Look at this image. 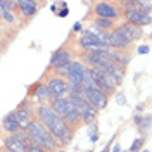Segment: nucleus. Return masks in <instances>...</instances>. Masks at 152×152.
I'll list each match as a JSON object with an SVG mask.
<instances>
[{
    "label": "nucleus",
    "mask_w": 152,
    "mask_h": 152,
    "mask_svg": "<svg viewBox=\"0 0 152 152\" xmlns=\"http://www.w3.org/2000/svg\"><path fill=\"white\" fill-rule=\"evenodd\" d=\"M37 119H40L42 123L45 124V128L52 133V137L56 138V142L61 147H66V145H69V143L73 142L75 130L69 128L66 121L62 118H59L50 109V105H38L37 107Z\"/></svg>",
    "instance_id": "1"
},
{
    "label": "nucleus",
    "mask_w": 152,
    "mask_h": 152,
    "mask_svg": "<svg viewBox=\"0 0 152 152\" xmlns=\"http://www.w3.org/2000/svg\"><path fill=\"white\" fill-rule=\"evenodd\" d=\"M28 135L33 142L40 143V145L45 147L48 152H56L57 149L61 147V145L56 142V138L52 137V133L45 128V124L42 123L40 119H35V121L31 123V126L28 128Z\"/></svg>",
    "instance_id": "2"
},
{
    "label": "nucleus",
    "mask_w": 152,
    "mask_h": 152,
    "mask_svg": "<svg viewBox=\"0 0 152 152\" xmlns=\"http://www.w3.org/2000/svg\"><path fill=\"white\" fill-rule=\"evenodd\" d=\"M83 62L88 69H105L114 62V52L113 48L109 50H99V52H88L83 56Z\"/></svg>",
    "instance_id": "3"
},
{
    "label": "nucleus",
    "mask_w": 152,
    "mask_h": 152,
    "mask_svg": "<svg viewBox=\"0 0 152 152\" xmlns=\"http://www.w3.org/2000/svg\"><path fill=\"white\" fill-rule=\"evenodd\" d=\"M71 99V104L78 113L81 114V119H83V124L90 126V124L97 123V116H99V111L95 109L94 105H90L86 102V99L83 95H69Z\"/></svg>",
    "instance_id": "4"
},
{
    "label": "nucleus",
    "mask_w": 152,
    "mask_h": 152,
    "mask_svg": "<svg viewBox=\"0 0 152 152\" xmlns=\"http://www.w3.org/2000/svg\"><path fill=\"white\" fill-rule=\"evenodd\" d=\"M28 142H29L28 132L26 130H21L18 133L7 135L2 140V149L4 151H9V152H29Z\"/></svg>",
    "instance_id": "5"
},
{
    "label": "nucleus",
    "mask_w": 152,
    "mask_h": 152,
    "mask_svg": "<svg viewBox=\"0 0 152 152\" xmlns=\"http://www.w3.org/2000/svg\"><path fill=\"white\" fill-rule=\"evenodd\" d=\"M83 97L86 99V102L90 105H94L97 111H102L107 107L109 102V95L105 94L102 88L94 86V88H83Z\"/></svg>",
    "instance_id": "6"
},
{
    "label": "nucleus",
    "mask_w": 152,
    "mask_h": 152,
    "mask_svg": "<svg viewBox=\"0 0 152 152\" xmlns=\"http://www.w3.org/2000/svg\"><path fill=\"white\" fill-rule=\"evenodd\" d=\"M92 12L95 14V18L116 21V19L121 18L123 9H119L116 4H111V2H97V4H94V10Z\"/></svg>",
    "instance_id": "7"
},
{
    "label": "nucleus",
    "mask_w": 152,
    "mask_h": 152,
    "mask_svg": "<svg viewBox=\"0 0 152 152\" xmlns=\"http://www.w3.org/2000/svg\"><path fill=\"white\" fill-rule=\"evenodd\" d=\"M78 47L83 48L86 54L88 52H99V50H109V45L102 42V40H99V38H95L94 35H90L88 31H83L80 38H78Z\"/></svg>",
    "instance_id": "8"
},
{
    "label": "nucleus",
    "mask_w": 152,
    "mask_h": 152,
    "mask_svg": "<svg viewBox=\"0 0 152 152\" xmlns=\"http://www.w3.org/2000/svg\"><path fill=\"white\" fill-rule=\"evenodd\" d=\"M45 85L48 86L50 90V95H52V100L54 99H64V97H69V85H67V80H62L59 76H48Z\"/></svg>",
    "instance_id": "9"
},
{
    "label": "nucleus",
    "mask_w": 152,
    "mask_h": 152,
    "mask_svg": "<svg viewBox=\"0 0 152 152\" xmlns=\"http://www.w3.org/2000/svg\"><path fill=\"white\" fill-rule=\"evenodd\" d=\"M95 76H97V85L99 88H102L107 95H116L118 94V88H119V83L114 80V76L105 71V69H97L95 71Z\"/></svg>",
    "instance_id": "10"
},
{
    "label": "nucleus",
    "mask_w": 152,
    "mask_h": 152,
    "mask_svg": "<svg viewBox=\"0 0 152 152\" xmlns=\"http://www.w3.org/2000/svg\"><path fill=\"white\" fill-rule=\"evenodd\" d=\"M73 62V52L66 47H61L52 52V57H50V62H48V67L50 69H61V67L67 66Z\"/></svg>",
    "instance_id": "11"
},
{
    "label": "nucleus",
    "mask_w": 152,
    "mask_h": 152,
    "mask_svg": "<svg viewBox=\"0 0 152 152\" xmlns=\"http://www.w3.org/2000/svg\"><path fill=\"white\" fill-rule=\"evenodd\" d=\"M86 69L88 67L85 66L83 61H73V64H71V75L67 78V85L69 86H83Z\"/></svg>",
    "instance_id": "12"
},
{
    "label": "nucleus",
    "mask_w": 152,
    "mask_h": 152,
    "mask_svg": "<svg viewBox=\"0 0 152 152\" xmlns=\"http://www.w3.org/2000/svg\"><path fill=\"white\" fill-rule=\"evenodd\" d=\"M29 95L37 100L40 105H50L52 102V95H50V90H48V86L43 83V81H37L35 85L31 86V90H29Z\"/></svg>",
    "instance_id": "13"
},
{
    "label": "nucleus",
    "mask_w": 152,
    "mask_h": 152,
    "mask_svg": "<svg viewBox=\"0 0 152 152\" xmlns=\"http://www.w3.org/2000/svg\"><path fill=\"white\" fill-rule=\"evenodd\" d=\"M123 16L126 19V23H132V24L140 26V28L152 24V14H145V12H142V10H138V9L126 10V12H123Z\"/></svg>",
    "instance_id": "14"
},
{
    "label": "nucleus",
    "mask_w": 152,
    "mask_h": 152,
    "mask_svg": "<svg viewBox=\"0 0 152 152\" xmlns=\"http://www.w3.org/2000/svg\"><path fill=\"white\" fill-rule=\"evenodd\" d=\"M50 109H52L59 118H62V119H64L71 111H75V107H73V104H71V99H69V97H64V99H54V100L50 102Z\"/></svg>",
    "instance_id": "15"
},
{
    "label": "nucleus",
    "mask_w": 152,
    "mask_h": 152,
    "mask_svg": "<svg viewBox=\"0 0 152 152\" xmlns=\"http://www.w3.org/2000/svg\"><path fill=\"white\" fill-rule=\"evenodd\" d=\"M2 130L7 133V135H12V133H18V132L23 130V128H21V123H19V119H18L16 111L5 114V118L2 119Z\"/></svg>",
    "instance_id": "16"
},
{
    "label": "nucleus",
    "mask_w": 152,
    "mask_h": 152,
    "mask_svg": "<svg viewBox=\"0 0 152 152\" xmlns=\"http://www.w3.org/2000/svg\"><path fill=\"white\" fill-rule=\"evenodd\" d=\"M18 12L24 19L33 18L38 12V4L33 0H18Z\"/></svg>",
    "instance_id": "17"
},
{
    "label": "nucleus",
    "mask_w": 152,
    "mask_h": 152,
    "mask_svg": "<svg viewBox=\"0 0 152 152\" xmlns=\"http://www.w3.org/2000/svg\"><path fill=\"white\" fill-rule=\"evenodd\" d=\"M109 47L113 48V50H119V52H130V45L128 43H124V40L116 31H109Z\"/></svg>",
    "instance_id": "18"
},
{
    "label": "nucleus",
    "mask_w": 152,
    "mask_h": 152,
    "mask_svg": "<svg viewBox=\"0 0 152 152\" xmlns=\"http://www.w3.org/2000/svg\"><path fill=\"white\" fill-rule=\"evenodd\" d=\"M105 71H109L111 75L114 76V80L121 85L123 83V78H124V73H126V67L121 66V64H118V62H113L111 66H107L105 67Z\"/></svg>",
    "instance_id": "19"
},
{
    "label": "nucleus",
    "mask_w": 152,
    "mask_h": 152,
    "mask_svg": "<svg viewBox=\"0 0 152 152\" xmlns=\"http://www.w3.org/2000/svg\"><path fill=\"white\" fill-rule=\"evenodd\" d=\"M64 121H66L67 123V126H69V128H73V130H78V128H80V126H81V124H83V119H81V114L78 113V111H71V113L67 114L66 118H64Z\"/></svg>",
    "instance_id": "20"
},
{
    "label": "nucleus",
    "mask_w": 152,
    "mask_h": 152,
    "mask_svg": "<svg viewBox=\"0 0 152 152\" xmlns=\"http://www.w3.org/2000/svg\"><path fill=\"white\" fill-rule=\"evenodd\" d=\"M94 26L109 33V31L114 29V21H111V19H102V18H94Z\"/></svg>",
    "instance_id": "21"
},
{
    "label": "nucleus",
    "mask_w": 152,
    "mask_h": 152,
    "mask_svg": "<svg viewBox=\"0 0 152 152\" xmlns=\"http://www.w3.org/2000/svg\"><path fill=\"white\" fill-rule=\"evenodd\" d=\"M113 52H114V62H118V64H121L124 67L132 62L130 52H119V50H113Z\"/></svg>",
    "instance_id": "22"
},
{
    "label": "nucleus",
    "mask_w": 152,
    "mask_h": 152,
    "mask_svg": "<svg viewBox=\"0 0 152 152\" xmlns=\"http://www.w3.org/2000/svg\"><path fill=\"white\" fill-rule=\"evenodd\" d=\"M123 26L133 37V40H140V38L143 37V28H140V26H135V24H132V23H124Z\"/></svg>",
    "instance_id": "23"
},
{
    "label": "nucleus",
    "mask_w": 152,
    "mask_h": 152,
    "mask_svg": "<svg viewBox=\"0 0 152 152\" xmlns=\"http://www.w3.org/2000/svg\"><path fill=\"white\" fill-rule=\"evenodd\" d=\"M0 18L4 23H7V24H16L18 23V19H16V12H10V10L4 9V7H0Z\"/></svg>",
    "instance_id": "24"
},
{
    "label": "nucleus",
    "mask_w": 152,
    "mask_h": 152,
    "mask_svg": "<svg viewBox=\"0 0 152 152\" xmlns=\"http://www.w3.org/2000/svg\"><path fill=\"white\" fill-rule=\"evenodd\" d=\"M114 31H116V33H118L119 37L123 38L124 43H128L130 47L133 45V42H135V40H133V37L130 35V33H128V31H126V28H124L123 24H121V26H116V28H114Z\"/></svg>",
    "instance_id": "25"
},
{
    "label": "nucleus",
    "mask_w": 152,
    "mask_h": 152,
    "mask_svg": "<svg viewBox=\"0 0 152 152\" xmlns=\"http://www.w3.org/2000/svg\"><path fill=\"white\" fill-rule=\"evenodd\" d=\"M151 128H152V114H145V116H143V123L138 126V133H140V137H143Z\"/></svg>",
    "instance_id": "26"
},
{
    "label": "nucleus",
    "mask_w": 152,
    "mask_h": 152,
    "mask_svg": "<svg viewBox=\"0 0 152 152\" xmlns=\"http://www.w3.org/2000/svg\"><path fill=\"white\" fill-rule=\"evenodd\" d=\"M143 143H145V137H137V138L133 140L132 147H130L128 152H142L143 151Z\"/></svg>",
    "instance_id": "27"
},
{
    "label": "nucleus",
    "mask_w": 152,
    "mask_h": 152,
    "mask_svg": "<svg viewBox=\"0 0 152 152\" xmlns=\"http://www.w3.org/2000/svg\"><path fill=\"white\" fill-rule=\"evenodd\" d=\"M86 128H88V137H90V142L97 143V142H99V124L94 123V124H90V126H86Z\"/></svg>",
    "instance_id": "28"
},
{
    "label": "nucleus",
    "mask_w": 152,
    "mask_h": 152,
    "mask_svg": "<svg viewBox=\"0 0 152 152\" xmlns=\"http://www.w3.org/2000/svg\"><path fill=\"white\" fill-rule=\"evenodd\" d=\"M71 64H73V62H71ZM71 64L61 67V69H56V71H54V75L59 76V78H62V80H67V78H69V75H71Z\"/></svg>",
    "instance_id": "29"
},
{
    "label": "nucleus",
    "mask_w": 152,
    "mask_h": 152,
    "mask_svg": "<svg viewBox=\"0 0 152 152\" xmlns=\"http://www.w3.org/2000/svg\"><path fill=\"white\" fill-rule=\"evenodd\" d=\"M137 9L145 12V14H151L152 10V2H143V0H137Z\"/></svg>",
    "instance_id": "30"
},
{
    "label": "nucleus",
    "mask_w": 152,
    "mask_h": 152,
    "mask_svg": "<svg viewBox=\"0 0 152 152\" xmlns=\"http://www.w3.org/2000/svg\"><path fill=\"white\" fill-rule=\"evenodd\" d=\"M0 7L10 10V12H16V9H18V2H14V0H2V2H0Z\"/></svg>",
    "instance_id": "31"
},
{
    "label": "nucleus",
    "mask_w": 152,
    "mask_h": 152,
    "mask_svg": "<svg viewBox=\"0 0 152 152\" xmlns=\"http://www.w3.org/2000/svg\"><path fill=\"white\" fill-rule=\"evenodd\" d=\"M114 99H116V104L118 105H126V97H124V94L118 92V94L114 95Z\"/></svg>",
    "instance_id": "32"
},
{
    "label": "nucleus",
    "mask_w": 152,
    "mask_h": 152,
    "mask_svg": "<svg viewBox=\"0 0 152 152\" xmlns=\"http://www.w3.org/2000/svg\"><path fill=\"white\" fill-rule=\"evenodd\" d=\"M149 52H151V47H149V45H145V43L137 47V54H138V56H145V54H149Z\"/></svg>",
    "instance_id": "33"
},
{
    "label": "nucleus",
    "mask_w": 152,
    "mask_h": 152,
    "mask_svg": "<svg viewBox=\"0 0 152 152\" xmlns=\"http://www.w3.org/2000/svg\"><path fill=\"white\" fill-rule=\"evenodd\" d=\"M133 123H135V126L138 128V126L143 123V116L142 114H138V113H135V116H133Z\"/></svg>",
    "instance_id": "34"
},
{
    "label": "nucleus",
    "mask_w": 152,
    "mask_h": 152,
    "mask_svg": "<svg viewBox=\"0 0 152 152\" xmlns=\"http://www.w3.org/2000/svg\"><path fill=\"white\" fill-rule=\"evenodd\" d=\"M80 31L83 33V24H81L80 21H76L75 24H73V33H80Z\"/></svg>",
    "instance_id": "35"
},
{
    "label": "nucleus",
    "mask_w": 152,
    "mask_h": 152,
    "mask_svg": "<svg viewBox=\"0 0 152 152\" xmlns=\"http://www.w3.org/2000/svg\"><path fill=\"white\" fill-rule=\"evenodd\" d=\"M57 16H59V18H67V16H69V7H62V9L59 10Z\"/></svg>",
    "instance_id": "36"
},
{
    "label": "nucleus",
    "mask_w": 152,
    "mask_h": 152,
    "mask_svg": "<svg viewBox=\"0 0 152 152\" xmlns=\"http://www.w3.org/2000/svg\"><path fill=\"white\" fill-rule=\"evenodd\" d=\"M111 152H123V147H121V143L116 142V143L113 145V151H111Z\"/></svg>",
    "instance_id": "37"
},
{
    "label": "nucleus",
    "mask_w": 152,
    "mask_h": 152,
    "mask_svg": "<svg viewBox=\"0 0 152 152\" xmlns=\"http://www.w3.org/2000/svg\"><path fill=\"white\" fill-rule=\"evenodd\" d=\"M50 10L57 16V14H59V10H61V9H59V4H52V5H50Z\"/></svg>",
    "instance_id": "38"
},
{
    "label": "nucleus",
    "mask_w": 152,
    "mask_h": 152,
    "mask_svg": "<svg viewBox=\"0 0 152 152\" xmlns=\"http://www.w3.org/2000/svg\"><path fill=\"white\" fill-rule=\"evenodd\" d=\"M142 111H143V105H142V104H140V105H137V113L140 114Z\"/></svg>",
    "instance_id": "39"
},
{
    "label": "nucleus",
    "mask_w": 152,
    "mask_h": 152,
    "mask_svg": "<svg viewBox=\"0 0 152 152\" xmlns=\"http://www.w3.org/2000/svg\"><path fill=\"white\" fill-rule=\"evenodd\" d=\"M56 152H67V151H66V147H59Z\"/></svg>",
    "instance_id": "40"
},
{
    "label": "nucleus",
    "mask_w": 152,
    "mask_h": 152,
    "mask_svg": "<svg viewBox=\"0 0 152 152\" xmlns=\"http://www.w3.org/2000/svg\"><path fill=\"white\" fill-rule=\"evenodd\" d=\"M142 152H151V151H142Z\"/></svg>",
    "instance_id": "41"
},
{
    "label": "nucleus",
    "mask_w": 152,
    "mask_h": 152,
    "mask_svg": "<svg viewBox=\"0 0 152 152\" xmlns=\"http://www.w3.org/2000/svg\"><path fill=\"white\" fill-rule=\"evenodd\" d=\"M86 152H94V151H86Z\"/></svg>",
    "instance_id": "42"
},
{
    "label": "nucleus",
    "mask_w": 152,
    "mask_h": 152,
    "mask_svg": "<svg viewBox=\"0 0 152 152\" xmlns=\"http://www.w3.org/2000/svg\"><path fill=\"white\" fill-rule=\"evenodd\" d=\"M2 151H4V149H2ZM5 152H9V151H5Z\"/></svg>",
    "instance_id": "43"
}]
</instances>
